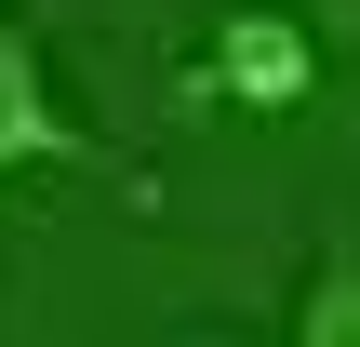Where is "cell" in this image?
Here are the masks:
<instances>
[{"label":"cell","mask_w":360,"mask_h":347,"mask_svg":"<svg viewBox=\"0 0 360 347\" xmlns=\"http://www.w3.org/2000/svg\"><path fill=\"white\" fill-rule=\"evenodd\" d=\"M187 94H200V107L294 120V107L321 94V40H307V13H294V0H227L214 40H200V67H187Z\"/></svg>","instance_id":"cell-1"},{"label":"cell","mask_w":360,"mask_h":347,"mask_svg":"<svg viewBox=\"0 0 360 347\" xmlns=\"http://www.w3.org/2000/svg\"><path fill=\"white\" fill-rule=\"evenodd\" d=\"M27 160H53V174H94L107 147L80 134V107L53 94V53H40V27H13L0 13V174H27Z\"/></svg>","instance_id":"cell-2"},{"label":"cell","mask_w":360,"mask_h":347,"mask_svg":"<svg viewBox=\"0 0 360 347\" xmlns=\"http://www.w3.org/2000/svg\"><path fill=\"white\" fill-rule=\"evenodd\" d=\"M294 347H360V241H334L294 294Z\"/></svg>","instance_id":"cell-3"},{"label":"cell","mask_w":360,"mask_h":347,"mask_svg":"<svg viewBox=\"0 0 360 347\" xmlns=\"http://www.w3.org/2000/svg\"><path fill=\"white\" fill-rule=\"evenodd\" d=\"M294 13H307V40H321V53H360V0H294Z\"/></svg>","instance_id":"cell-4"},{"label":"cell","mask_w":360,"mask_h":347,"mask_svg":"<svg viewBox=\"0 0 360 347\" xmlns=\"http://www.w3.org/2000/svg\"><path fill=\"white\" fill-rule=\"evenodd\" d=\"M200 347H214V334H200Z\"/></svg>","instance_id":"cell-5"}]
</instances>
